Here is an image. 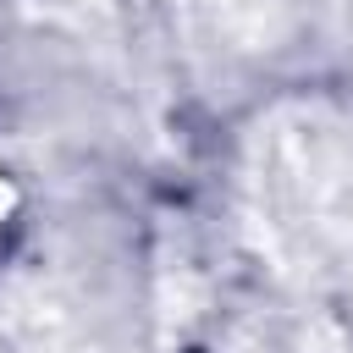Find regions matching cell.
I'll use <instances>...</instances> for the list:
<instances>
[{"label":"cell","instance_id":"cell-1","mask_svg":"<svg viewBox=\"0 0 353 353\" xmlns=\"http://www.w3.org/2000/svg\"><path fill=\"white\" fill-rule=\"evenodd\" d=\"M0 210H6V176H0Z\"/></svg>","mask_w":353,"mask_h":353}]
</instances>
